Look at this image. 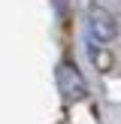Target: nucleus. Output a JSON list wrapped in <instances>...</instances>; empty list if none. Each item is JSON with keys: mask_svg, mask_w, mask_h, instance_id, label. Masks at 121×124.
<instances>
[{"mask_svg": "<svg viewBox=\"0 0 121 124\" xmlns=\"http://www.w3.org/2000/svg\"><path fill=\"white\" fill-rule=\"evenodd\" d=\"M54 85H58V94H60V100H64L67 106L82 103L85 97H88V82H85L82 70H79L73 61H60V64L54 67Z\"/></svg>", "mask_w": 121, "mask_h": 124, "instance_id": "nucleus-1", "label": "nucleus"}, {"mask_svg": "<svg viewBox=\"0 0 121 124\" xmlns=\"http://www.w3.org/2000/svg\"><path fill=\"white\" fill-rule=\"evenodd\" d=\"M85 24H88V36L91 46H112L115 36H118V21L115 15L100 3H91L85 12Z\"/></svg>", "mask_w": 121, "mask_h": 124, "instance_id": "nucleus-2", "label": "nucleus"}, {"mask_svg": "<svg viewBox=\"0 0 121 124\" xmlns=\"http://www.w3.org/2000/svg\"><path fill=\"white\" fill-rule=\"evenodd\" d=\"M48 3H52V9L58 12V15H67V12H70V0H48Z\"/></svg>", "mask_w": 121, "mask_h": 124, "instance_id": "nucleus-3", "label": "nucleus"}]
</instances>
